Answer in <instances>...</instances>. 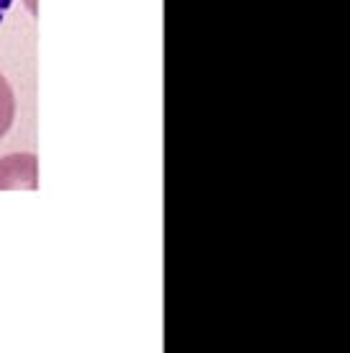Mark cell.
<instances>
[{
	"label": "cell",
	"instance_id": "obj_1",
	"mask_svg": "<svg viewBox=\"0 0 350 353\" xmlns=\"http://www.w3.org/2000/svg\"><path fill=\"white\" fill-rule=\"evenodd\" d=\"M39 163L31 152H19L0 160V191H34L39 186Z\"/></svg>",
	"mask_w": 350,
	"mask_h": 353
},
{
	"label": "cell",
	"instance_id": "obj_2",
	"mask_svg": "<svg viewBox=\"0 0 350 353\" xmlns=\"http://www.w3.org/2000/svg\"><path fill=\"white\" fill-rule=\"evenodd\" d=\"M13 119H16V96L8 80L0 75V139L10 132Z\"/></svg>",
	"mask_w": 350,
	"mask_h": 353
},
{
	"label": "cell",
	"instance_id": "obj_3",
	"mask_svg": "<svg viewBox=\"0 0 350 353\" xmlns=\"http://www.w3.org/2000/svg\"><path fill=\"white\" fill-rule=\"evenodd\" d=\"M10 6H13V0H0V21L6 19V13L10 10Z\"/></svg>",
	"mask_w": 350,
	"mask_h": 353
}]
</instances>
